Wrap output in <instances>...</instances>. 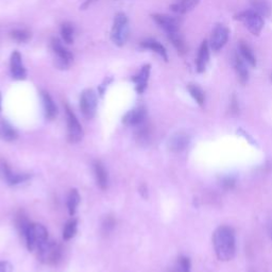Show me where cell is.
Listing matches in <instances>:
<instances>
[{"instance_id": "obj_8", "label": "cell", "mask_w": 272, "mask_h": 272, "mask_svg": "<svg viewBox=\"0 0 272 272\" xmlns=\"http://www.w3.org/2000/svg\"><path fill=\"white\" fill-rule=\"evenodd\" d=\"M51 48H53L54 53L57 56L56 65L58 67L64 69L67 68L73 60V55L62 45L61 41L56 38H54L51 40Z\"/></svg>"}, {"instance_id": "obj_3", "label": "cell", "mask_w": 272, "mask_h": 272, "mask_svg": "<svg viewBox=\"0 0 272 272\" xmlns=\"http://www.w3.org/2000/svg\"><path fill=\"white\" fill-rule=\"evenodd\" d=\"M129 38V21L124 13H117L111 31V40L118 47H122Z\"/></svg>"}, {"instance_id": "obj_21", "label": "cell", "mask_w": 272, "mask_h": 272, "mask_svg": "<svg viewBox=\"0 0 272 272\" xmlns=\"http://www.w3.org/2000/svg\"><path fill=\"white\" fill-rule=\"evenodd\" d=\"M168 39L170 40V42L172 43V45L175 47L176 50H178V53L180 54H184L186 53L187 45H186L184 39H183V36L180 34L179 31L168 33Z\"/></svg>"}, {"instance_id": "obj_6", "label": "cell", "mask_w": 272, "mask_h": 272, "mask_svg": "<svg viewBox=\"0 0 272 272\" xmlns=\"http://www.w3.org/2000/svg\"><path fill=\"white\" fill-rule=\"evenodd\" d=\"M39 259L45 264L55 265L61 260V248L54 241H47L45 245L38 250Z\"/></svg>"}, {"instance_id": "obj_26", "label": "cell", "mask_w": 272, "mask_h": 272, "mask_svg": "<svg viewBox=\"0 0 272 272\" xmlns=\"http://www.w3.org/2000/svg\"><path fill=\"white\" fill-rule=\"evenodd\" d=\"M80 200H81V198H80L78 190L71 189L69 195H68V198H67V208H68V212H69L70 216L75 215L76 210L80 203Z\"/></svg>"}, {"instance_id": "obj_32", "label": "cell", "mask_w": 272, "mask_h": 272, "mask_svg": "<svg viewBox=\"0 0 272 272\" xmlns=\"http://www.w3.org/2000/svg\"><path fill=\"white\" fill-rule=\"evenodd\" d=\"M178 269L180 272H190V261L185 256H181L178 261Z\"/></svg>"}, {"instance_id": "obj_5", "label": "cell", "mask_w": 272, "mask_h": 272, "mask_svg": "<svg viewBox=\"0 0 272 272\" xmlns=\"http://www.w3.org/2000/svg\"><path fill=\"white\" fill-rule=\"evenodd\" d=\"M98 106L97 93L92 88H87L83 91L80 97V108L85 118L92 119L96 115Z\"/></svg>"}, {"instance_id": "obj_10", "label": "cell", "mask_w": 272, "mask_h": 272, "mask_svg": "<svg viewBox=\"0 0 272 272\" xmlns=\"http://www.w3.org/2000/svg\"><path fill=\"white\" fill-rule=\"evenodd\" d=\"M229 29L223 25H218L215 27L214 31L212 33V38L210 42V46L213 51H218L224 47L229 40Z\"/></svg>"}, {"instance_id": "obj_16", "label": "cell", "mask_w": 272, "mask_h": 272, "mask_svg": "<svg viewBox=\"0 0 272 272\" xmlns=\"http://www.w3.org/2000/svg\"><path fill=\"white\" fill-rule=\"evenodd\" d=\"M189 144V136L185 133H176L169 139V148L173 152H181L186 149Z\"/></svg>"}, {"instance_id": "obj_27", "label": "cell", "mask_w": 272, "mask_h": 272, "mask_svg": "<svg viewBox=\"0 0 272 272\" xmlns=\"http://www.w3.org/2000/svg\"><path fill=\"white\" fill-rule=\"evenodd\" d=\"M187 90L190 94V96H192L195 101L197 102L199 106H203L204 105V101H205V95L203 93V91L201 90V88L196 85V84H188L187 85Z\"/></svg>"}, {"instance_id": "obj_35", "label": "cell", "mask_w": 272, "mask_h": 272, "mask_svg": "<svg viewBox=\"0 0 272 272\" xmlns=\"http://www.w3.org/2000/svg\"><path fill=\"white\" fill-rule=\"evenodd\" d=\"M235 184V180L232 179V178H226L224 179L223 181V186L226 188V189H229V188H232Z\"/></svg>"}, {"instance_id": "obj_31", "label": "cell", "mask_w": 272, "mask_h": 272, "mask_svg": "<svg viewBox=\"0 0 272 272\" xmlns=\"http://www.w3.org/2000/svg\"><path fill=\"white\" fill-rule=\"evenodd\" d=\"M62 39L66 44L73 43V27L69 23H64L61 27Z\"/></svg>"}, {"instance_id": "obj_15", "label": "cell", "mask_w": 272, "mask_h": 272, "mask_svg": "<svg viewBox=\"0 0 272 272\" xmlns=\"http://www.w3.org/2000/svg\"><path fill=\"white\" fill-rule=\"evenodd\" d=\"M210 61V46L207 41H203L201 46L199 48V53H198L196 66H197V71L198 72H204L207 69V66Z\"/></svg>"}, {"instance_id": "obj_37", "label": "cell", "mask_w": 272, "mask_h": 272, "mask_svg": "<svg viewBox=\"0 0 272 272\" xmlns=\"http://www.w3.org/2000/svg\"><path fill=\"white\" fill-rule=\"evenodd\" d=\"M94 1H96V0H86V1L83 3V5L81 6V8H82V10H85L86 8H88V5H91Z\"/></svg>"}, {"instance_id": "obj_1", "label": "cell", "mask_w": 272, "mask_h": 272, "mask_svg": "<svg viewBox=\"0 0 272 272\" xmlns=\"http://www.w3.org/2000/svg\"><path fill=\"white\" fill-rule=\"evenodd\" d=\"M213 245L218 260L222 262L231 261L236 252L234 231L230 226H219L213 235Z\"/></svg>"}, {"instance_id": "obj_33", "label": "cell", "mask_w": 272, "mask_h": 272, "mask_svg": "<svg viewBox=\"0 0 272 272\" xmlns=\"http://www.w3.org/2000/svg\"><path fill=\"white\" fill-rule=\"evenodd\" d=\"M115 226V220L112 216H109L106 218L105 222H104V230L106 233H109V231H112Z\"/></svg>"}, {"instance_id": "obj_36", "label": "cell", "mask_w": 272, "mask_h": 272, "mask_svg": "<svg viewBox=\"0 0 272 272\" xmlns=\"http://www.w3.org/2000/svg\"><path fill=\"white\" fill-rule=\"evenodd\" d=\"M267 229H268V234H269V236H270V238L272 239V216L270 217L269 221H268Z\"/></svg>"}, {"instance_id": "obj_2", "label": "cell", "mask_w": 272, "mask_h": 272, "mask_svg": "<svg viewBox=\"0 0 272 272\" xmlns=\"http://www.w3.org/2000/svg\"><path fill=\"white\" fill-rule=\"evenodd\" d=\"M24 236L29 251L39 250L48 241V232L42 224L30 223L27 227Z\"/></svg>"}, {"instance_id": "obj_7", "label": "cell", "mask_w": 272, "mask_h": 272, "mask_svg": "<svg viewBox=\"0 0 272 272\" xmlns=\"http://www.w3.org/2000/svg\"><path fill=\"white\" fill-rule=\"evenodd\" d=\"M66 118H67V129H68V141L70 143H78L83 137V129L76 117L75 113L71 111L68 105H65Z\"/></svg>"}, {"instance_id": "obj_11", "label": "cell", "mask_w": 272, "mask_h": 272, "mask_svg": "<svg viewBox=\"0 0 272 272\" xmlns=\"http://www.w3.org/2000/svg\"><path fill=\"white\" fill-rule=\"evenodd\" d=\"M152 18L157 25L164 29L167 33L179 31L181 20L178 17L166 15V14H153Z\"/></svg>"}, {"instance_id": "obj_24", "label": "cell", "mask_w": 272, "mask_h": 272, "mask_svg": "<svg viewBox=\"0 0 272 272\" xmlns=\"http://www.w3.org/2000/svg\"><path fill=\"white\" fill-rule=\"evenodd\" d=\"M235 69H236L240 83L246 84L249 80V72H248V69L246 67L245 63L242 62V60L239 56L235 57Z\"/></svg>"}, {"instance_id": "obj_23", "label": "cell", "mask_w": 272, "mask_h": 272, "mask_svg": "<svg viewBox=\"0 0 272 272\" xmlns=\"http://www.w3.org/2000/svg\"><path fill=\"white\" fill-rule=\"evenodd\" d=\"M17 132L14 130L6 121L0 123V137L6 142H13L17 138Z\"/></svg>"}, {"instance_id": "obj_30", "label": "cell", "mask_w": 272, "mask_h": 272, "mask_svg": "<svg viewBox=\"0 0 272 272\" xmlns=\"http://www.w3.org/2000/svg\"><path fill=\"white\" fill-rule=\"evenodd\" d=\"M11 38L18 43H26L31 39V33L25 29H17V30H13L11 33Z\"/></svg>"}, {"instance_id": "obj_38", "label": "cell", "mask_w": 272, "mask_h": 272, "mask_svg": "<svg viewBox=\"0 0 272 272\" xmlns=\"http://www.w3.org/2000/svg\"><path fill=\"white\" fill-rule=\"evenodd\" d=\"M0 109H1V94H0Z\"/></svg>"}, {"instance_id": "obj_28", "label": "cell", "mask_w": 272, "mask_h": 272, "mask_svg": "<svg viewBox=\"0 0 272 272\" xmlns=\"http://www.w3.org/2000/svg\"><path fill=\"white\" fill-rule=\"evenodd\" d=\"M137 130H136V138L137 141L141 143H147L150 139V129L149 127L146 124V121L138 124Z\"/></svg>"}, {"instance_id": "obj_29", "label": "cell", "mask_w": 272, "mask_h": 272, "mask_svg": "<svg viewBox=\"0 0 272 272\" xmlns=\"http://www.w3.org/2000/svg\"><path fill=\"white\" fill-rule=\"evenodd\" d=\"M77 225H78V222L76 219H71L67 223H66L63 231V238L65 240H69L75 236L77 233Z\"/></svg>"}, {"instance_id": "obj_19", "label": "cell", "mask_w": 272, "mask_h": 272, "mask_svg": "<svg viewBox=\"0 0 272 272\" xmlns=\"http://www.w3.org/2000/svg\"><path fill=\"white\" fill-rule=\"evenodd\" d=\"M141 46L145 49L152 50L153 53L158 54L159 55L162 56V58H163L165 62L168 61V54H167L166 48L163 45H162L161 43H159L158 41H154V40H151V39L146 40V41L141 43Z\"/></svg>"}, {"instance_id": "obj_9", "label": "cell", "mask_w": 272, "mask_h": 272, "mask_svg": "<svg viewBox=\"0 0 272 272\" xmlns=\"http://www.w3.org/2000/svg\"><path fill=\"white\" fill-rule=\"evenodd\" d=\"M0 175L2 176V179L9 183L10 185H16L21 182L27 181L30 175L28 173H16L12 171L10 166L6 164V162L1 160L0 161Z\"/></svg>"}, {"instance_id": "obj_34", "label": "cell", "mask_w": 272, "mask_h": 272, "mask_svg": "<svg viewBox=\"0 0 272 272\" xmlns=\"http://www.w3.org/2000/svg\"><path fill=\"white\" fill-rule=\"evenodd\" d=\"M13 267L8 262H0V272H12Z\"/></svg>"}, {"instance_id": "obj_17", "label": "cell", "mask_w": 272, "mask_h": 272, "mask_svg": "<svg viewBox=\"0 0 272 272\" xmlns=\"http://www.w3.org/2000/svg\"><path fill=\"white\" fill-rule=\"evenodd\" d=\"M42 99H43L44 109H45L46 118L49 120L54 119L57 114V109L53 98L50 97V95L47 92H42Z\"/></svg>"}, {"instance_id": "obj_4", "label": "cell", "mask_w": 272, "mask_h": 272, "mask_svg": "<svg viewBox=\"0 0 272 272\" xmlns=\"http://www.w3.org/2000/svg\"><path fill=\"white\" fill-rule=\"evenodd\" d=\"M235 19L241 21L253 35L259 36L264 28V19L261 14L254 10H247L235 15Z\"/></svg>"}, {"instance_id": "obj_25", "label": "cell", "mask_w": 272, "mask_h": 272, "mask_svg": "<svg viewBox=\"0 0 272 272\" xmlns=\"http://www.w3.org/2000/svg\"><path fill=\"white\" fill-rule=\"evenodd\" d=\"M239 51H240V54L242 55V57L245 58V60L252 66V67H255L256 66V58H255V55L253 54L251 48L249 47V45L247 43L245 42H240L239 43Z\"/></svg>"}, {"instance_id": "obj_14", "label": "cell", "mask_w": 272, "mask_h": 272, "mask_svg": "<svg viewBox=\"0 0 272 272\" xmlns=\"http://www.w3.org/2000/svg\"><path fill=\"white\" fill-rule=\"evenodd\" d=\"M150 71H151V65L150 64H146L144 65L141 71H139L136 76L132 77V81L135 83V90L138 94H143L147 85H148V80L150 77Z\"/></svg>"}, {"instance_id": "obj_18", "label": "cell", "mask_w": 272, "mask_h": 272, "mask_svg": "<svg viewBox=\"0 0 272 272\" xmlns=\"http://www.w3.org/2000/svg\"><path fill=\"white\" fill-rule=\"evenodd\" d=\"M94 172H95V176H96V181L99 187L101 189H107L109 184L108 172L106 170L105 166L102 165L99 161L95 162L94 163Z\"/></svg>"}, {"instance_id": "obj_13", "label": "cell", "mask_w": 272, "mask_h": 272, "mask_svg": "<svg viewBox=\"0 0 272 272\" xmlns=\"http://www.w3.org/2000/svg\"><path fill=\"white\" fill-rule=\"evenodd\" d=\"M147 111L144 107H138L136 109H131L123 116L122 122L127 126H138L146 121Z\"/></svg>"}, {"instance_id": "obj_20", "label": "cell", "mask_w": 272, "mask_h": 272, "mask_svg": "<svg viewBox=\"0 0 272 272\" xmlns=\"http://www.w3.org/2000/svg\"><path fill=\"white\" fill-rule=\"evenodd\" d=\"M200 0H179L178 2H175L170 5L171 11L178 14H185L189 11L195 9L196 6L199 4Z\"/></svg>"}, {"instance_id": "obj_22", "label": "cell", "mask_w": 272, "mask_h": 272, "mask_svg": "<svg viewBox=\"0 0 272 272\" xmlns=\"http://www.w3.org/2000/svg\"><path fill=\"white\" fill-rule=\"evenodd\" d=\"M250 3H251L253 10L261 14L262 16H270L271 5L267 0H250Z\"/></svg>"}, {"instance_id": "obj_12", "label": "cell", "mask_w": 272, "mask_h": 272, "mask_svg": "<svg viewBox=\"0 0 272 272\" xmlns=\"http://www.w3.org/2000/svg\"><path fill=\"white\" fill-rule=\"evenodd\" d=\"M11 75L15 80H25L27 78V71L23 63V57L17 50L13 51L10 58Z\"/></svg>"}]
</instances>
